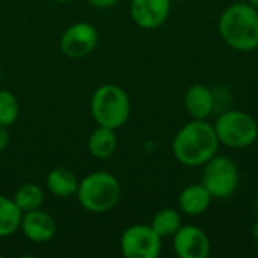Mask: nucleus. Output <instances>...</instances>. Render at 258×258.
Returning a JSON list of instances; mask_svg holds the SVG:
<instances>
[{
    "mask_svg": "<svg viewBox=\"0 0 258 258\" xmlns=\"http://www.w3.org/2000/svg\"><path fill=\"white\" fill-rule=\"evenodd\" d=\"M219 145L213 124L206 119H192L175 133L172 154L181 165L198 168L218 154Z\"/></svg>",
    "mask_w": 258,
    "mask_h": 258,
    "instance_id": "f257e3e1",
    "label": "nucleus"
},
{
    "mask_svg": "<svg viewBox=\"0 0 258 258\" xmlns=\"http://www.w3.org/2000/svg\"><path fill=\"white\" fill-rule=\"evenodd\" d=\"M224 42L236 51L249 53L258 48V9L248 2L233 3L224 9L218 21Z\"/></svg>",
    "mask_w": 258,
    "mask_h": 258,
    "instance_id": "f03ea898",
    "label": "nucleus"
},
{
    "mask_svg": "<svg viewBox=\"0 0 258 258\" xmlns=\"http://www.w3.org/2000/svg\"><path fill=\"white\" fill-rule=\"evenodd\" d=\"M76 197L86 212L103 215L110 212L119 203L121 184L113 174L107 171H95L79 181Z\"/></svg>",
    "mask_w": 258,
    "mask_h": 258,
    "instance_id": "7ed1b4c3",
    "label": "nucleus"
},
{
    "mask_svg": "<svg viewBox=\"0 0 258 258\" xmlns=\"http://www.w3.org/2000/svg\"><path fill=\"white\" fill-rule=\"evenodd\" d=\"M130 113V97L121 86L104 83L92 92L91 115L98 125L118 130L128 121Z\"/></svg>",
    "mask_w": 258,
    "mask_h": 258,
    "instance_id": "20e7f679",
    "label": "nucleus"
},
{
    "mask_svg": "<svg viewBox=\"0 0 258 258\" xmlns=\"http://www.w3.org/2000/svg\"><path fill=\"white\" fill-rule=\"evenodd\" d=\"M213 127L219 144L228 148H248L258 139L257 121L243 110L234 109L221 113Z\"/></svg>",
    "mask_w": 258,
    "mask_h": 258,
    "instance_id": "39448f33",
    "label": "nucleus"
},
{
    "mask_svg": "<svg viewBox=\"0 0 258 258\" xmlns=\"http://www.w3.org/2000/svg\"><path fill=\"white\" fill-rule=\"evenodd\" d=\"M239 168L227 156H215L204 165L203 184L213 200L230 198L239 186Z\"/></svg>",
    "mask_w": 258,
    "mask_h": 258,
    "instance_id": "423d86ee",
    "label": "nucleus"
},
{
    "mask_svg": "<svg viewBox=\"0 0 258 258\" xmlns=\"http://www.w3.org/2000/svg\"><path fill=\"white\" fill-rule=\"evenodd\" d=\"M119 248L125 258H157L162 252V237L151 225L136 224L124 230Z\"/></svg>",
    "mask_w": 258,
    "mask_h": 258,
    "instance_id": "0eeeda50",
    "label": "nucleus"
},
{
    "mask_svg": "<svg viewBox=\"0 0 258 258\" xmlns=\"http://www.w3.org/2000/svg\"><path fill=\"white\" fill-rule=\"evenodd\" d=\"M98 45V30L88 21H79L65 29L59 47L67 57L82 59L89 56Z\"/></svg>",
    "mask_w": 258,
    "mask_h": 258,
    "instance_id": "6e6552de",
    "label": "nucleus"
},
{
    "mask_svg": "<svg viewBox=\"0 0 258 258\" xmlns=\"http://www.w3.org/2000/svg\"><path fill=\"white\" fill-rule=\"evenodd\" d=\"M172 246L180 258H207L212 249L207 233L195 225H181L172 236Z\"/></svg>",
    "mask_w": 258,
    "mask_h": 258,
    "instance_id": "1a4fd4ad",
    "label": "nucleus"
},
{
    "mask_svg": "<svg viewBox=\"0 0 258 258\" xmlns=\"http://www.w3.org/2000/svg\"><path fill=\"white\" fill-rule=\"evenodd\" d=\"M171 0H132L130 17L136 26L153 30L160 27L169 17Z\"/></svg>",
    "mask_w": 258,
    "mask_h": 258,
    "instance_id": "9d476101",
    "label": "nucleus"
},
{
    "mask_svg": "<svg viewBox=\"0 0 258 258\" xmlns=\"http://www.w3.org/2000/svg\"><path fill=\"white\" fill-rule=\"evenodd\" d=\"M20 230L30 242L45 243L51 240L56 234V221L50 213L41 210L39 207L23 213Z\"/></svg>",
    "mask_w": 258,
    "mask_h": 258,
    "instance_id": "9b49d317",
    "label": "nucleus"
},
{
    "mask_svg": "<svg viewBox=\"0 0 258 258\" xmlns=\"http://www.w3.org/2000/svg\"><path fill=\"white\" fill-rule=\"evenodd\" d=\"M184 107L192 119H207L215 109V97L206 85H192L184 94Z\"/></svg>",
    "mask_w": 258,
    "mask_h": 258,
    "instance_id": "f8f14e48",
    "label": "nucleus"
},
{
    "mask_svg": "<svg viewBox=\"0 0 258 258\" xmlns=\"http://www.w3.org/2000/svg\"><path fill=\"white\" fill-rule=\"evenodd\" d=\"M213 197L206 189V186L201 184H189L184 187L178 197V207L180 210L187 216H200L206 213L212 204Z\"/></svg>",
    "mask_w": 258,
    "mask_h": 258,
    "instance_id": "ddd939ff",
    "label": "nucleus"
},
{
    "mask_svg": "<svg viewBox=\"0 0 258 258\" xmlns=\"http://www.w3.org/2000/svg\"><path fill=\"white\" fill-rule=\"evenodd\" d=\"M77 175L68 168H54L47 174L45 186L48 192L57 198H70L76 195L79 187Z\"/></svg>",
    "mask_w": 258,
    "mask_h": 258,
    "instance_id": "4468645a",
    "label": "nucleus"
},
{
    "mask_svg": "<svg viewBox=\"0 0 258 258\" xmlns=\"http://www.w3.org/2000/svg\"><path fill=\"white\" fill-rule=\"evenodd\" d=\"M116 130L107 128L103 125H98L88 139V150L92 157L104 160L113 156L118 147V138H116Z\"/></svg>",
    "mask_w": 258,
    "mask_h": 258,
    "instance_id": "2eb2a0df",
    "label": "nucleus"
},
{
    "mask_svg": "<svg viewBox=\"0 0 258 258\" xmlns=\"http://www.w3.org/2000/svg\"><path fill=\"white\" fill-rule=\"evenodd\" d=\"M23 212L12 198L0 195V239L9 237L20 230Z\"/></svg>",
    "mask_w": 258,
    "mask_h": 258,
    "instance_id": "dca6fc26",
    "label": "nucleus"
},
{
    "mask_svg": "<svg viewBox=\"0 0 258 258\" xmlns=\"http://www.w3.org/2000/svg\"><path fill=\"white\" fill-rule=\"evenodd\" d=\"M150 225L162 239H168V237H172L180 230V227L183 225L181 224V215L175 209L165 207V209H160L153 216Z\"/></svg>",
    "mask_w": 258,
    "mask_h": 258,
    "instance_id": "f3484780",
    "label": "nucleus"
},
{
    "mask_svg": "<svg viewBox=\"0 0 258 258\" xmlns=\"http://www.w3.org/2000/svg\"><path fill=\"white\" fill-rule=\"evenodd\" d=\"M14 203L18 206V209L26 213L35 209H39L44 203V192L42 189L35 183H24L21 184L15 194H14Z\"/></svg>",
    "mask_w": 258,
    "mask_h": 258,
    "instance_id": "a211bd4d",
    "label": "nucleus"
},
{
    "mask_svg": "<svg viewBox=\"0 0 258 258\" xmlns=\"http://www.w3.org/2000/svg\"><path fill=\"white\" fill-rule=\"evenodd\" d=\"M18 113L20 104L17 97L8 89H0V125L11 127L15 124Z\"/></svg>",
    "mask_w": 258,
    "mask_h": 258,
    "instance_id": "6ab92c4d",
    "label": "nucleus"
},
{
    "mask_svg": "<svg viewBox=\"0 0 258 258\" xmlns=\"http://www.w3.org/2000/svg\"><path fill=\"white\" fill-rule=\"evenodd\" d=\"M11 141V133H9V127L6 125H0V153L5 151L9 145Z\"/></svg>",
    "mask_w": 258,
    "mask_h": 258,
    "instance_id": "aec40b11",
    "label": "nucleus"
},
{
    "mask_svg": "<svg viewBox=\"0 0 258 258\" xmlns=\"http://www.w3.org/2000/svg\"><path fill=\"white\" fill-rule=\"evenodd\" d=\"M91 6L94 8H98V9H107V8H112L115 6L119 0H86Z\"/></svg>",
    "mask_w": 258,
    "mask_h": 258,
    "instance_id": "412c9836",
    "label": "nucleus"
},
{
    "mask_svg": "<svg viewBox=\"0 0 258 258\" xmlns=\"http://www.w3.org/2000/svg\"><path fill=\"white\" fill-rule=\"evenodd\" d=\"M248 3H249L251 6H254L255 9H258V0H248Z\"/></svg>",
    "mask_w": 258,
    "mask_h": 258,
    "instance_id": "4be33fe9",
    "label": "nucleus"
},
{
    "mask_svg": "<svg viewBox=\"0 0 258 258\" xmlns=\"http://www.w3.org/2000/svg\"><path fill=\"white\" fill-rule=\"evenodd\" d=\"M53 2H57V3H70L73 0H53Z\"/></svg>",
    "mask_w": 258,
    "mask_h": 258,
    "instance_id": "5701e85b",
    "label": "nucleus"
},
{
    "mask_svg": "<svg viewBox=\"0 0 258 258\" xmlns=\"http://www.w3.org/2000/svg\"><path fill=\"white\" fill-rule=\"evenodd\" d=\"M255 213H257V216H258V197H257V201H255Z\"/></svg>",
    "mask_w": 258,
    "mask_h": 258,
    "instance_id": "b1692460",
    "label": "nucleus"
},
{
    "mask_svg": "<svg viewBox=\"0 0 258 258\" xmlns=\"http://www.w3.org/2000/svg\"><path fill=\"white\" fill-rule=\"evenodd\" d=\"M0 76H2V63H0Z\"/></svg>",
    "mask_w": 258,
    "mask_h": 258,
    "instance_id": "393cba45",
    "label": "nucleus"
},
{
    "mask_svg": "<svg viewBox=\"0 0 258 258\" xmlns=\"http://www.w3.org/2000/svg\"><path fill=\"white\" fill-rule=\"evenodd\" d=\"M0 258H2V254H0Z\"/></svg>",
    "mask_w": 258,
    "mask_h": 258,
    "instance_id": "a878e982",
    "label": "nucleus"
},
{
    "mask_svg": "<svg viewBox=\"0 0 258 258\" xmlns=\"http://www.w3.org/2000/svg\"><path fill=\"white\" fill-rule=\"evenodd\" d=\"M203 2H206V0H203Z\"/></svg>",
    "mask_w": 258,
    "mask_h": 258,
    "instance_id": "bb28decb",
    "label": "nucleus"
},
{
    "mask_svg": "<svg viewBox=\"0 0 258 258\" xmlns=\"http://www.w3.org/2000/svg\"><path fill=\"white\" fill-rule=\"evenodd\" d=\"M257 245H258V242H257Z\"/></svg>",
    "mask_w": 258,
    "mask_h": 258,
    "instance_id": "cd10ccee",
    "label": "nucleus"
}]
</instances>
